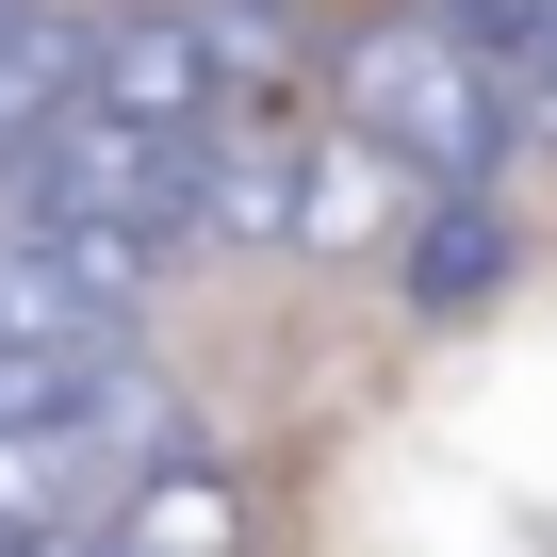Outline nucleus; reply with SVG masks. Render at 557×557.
I'll list each match as a JSON object with an SVG mask.
<instances>
[{
  "label": "nucleus",
  "mask_w": 557,
  "mask_h": 557,
  "mask_svg": "<svg viewBox=\"0 0 557 557\" xmlns=\"http://www.w3.org/2000/svg\"><path fill=\"white\" fill-rule=\"evenodd\" d=\"M541 132H557V83H541Z\"/></svg>",
  "instance_id": "39448f33"
},
{
  "label": "nucleus",
  "mask_w": 557,
  "mask_h": 557,
  "mask_svg": "<svg viewBox=\"0 0 557 557\" xmlns=\"http://www.w3.org/2000/svg\"><path fill=\"white\" fill-rule=\"evenodd\" d=\"M508 262H524L508 181H426V213H410V246H394L410 312H492V296H508Z\"/></svg>",
  "instance_id": "7ed1b4c3"
},
{
  "label": "nucleus",
  "mask_w": 557,
  "mask_h": 557,
  "mask_svg": "<svg viewBox=\"0 0 557 557\" xmlns=\"http://www.w3.org/2000/svg\"><path fill=\"white\" fill-rule=\"evenodd\" d=\"M34 17H50V0H0V50H17V34H34Z\"/></svg>",
  "instance_id": "20e7f679"
},
{
  "label": "nucleus",
  "mask_w": 557,
  "mask_h": 557,
  "mask_svg": "<svg viewBox=\"0 0 557 557\" xmlns=\"http://www.w3.org/2000/svg\"><path fill=\"white\" fill-rule=\"evenodd\" d=\"M99 557H246V475L181 426V443H164L115 508H99Z\"/></svg>",
  "instance_id": "f03ea898"
},
{
  "label": "nucleus",
  "mask_w": 557,
  "mask_h": 557,
  "mask_svg": "<svg viewBox=\"0 0 557 557\" xmlns=\"http://www.w3.org/2000/svg\"><path fill=\"white\" fill-rule=\"evenodd\" d=\"M329 115H345L361 148H394L410 181H508V164L541 148V99L443 17V0H394V17H361V34L329 50Z\"/></svg>",
  "instance_id": "f257e3e1"
}]
</instances>
